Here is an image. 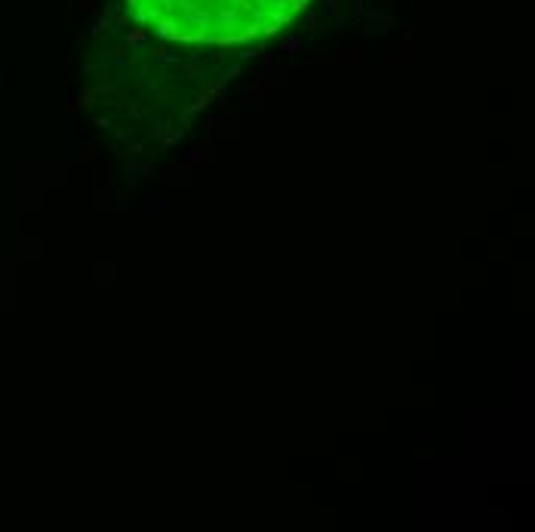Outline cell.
Returning a JSON list of instances; mask_svg holds the SVG:
<instances>
[{"label": "cell", "instance_id": "6da1fadb", "mask_svg": "<svg viewBox=\"0 0 535 532\" xmlns=\"http://www.w3.org/2000/svg\"><path fill=\"white\" fill-rule=\"evenodd\" d=\"M139 25L166 40L234 47L289 25L308 0H126Z\"/></svg>", "mask_w": 535, "mask_h": 532}]
</instances>
